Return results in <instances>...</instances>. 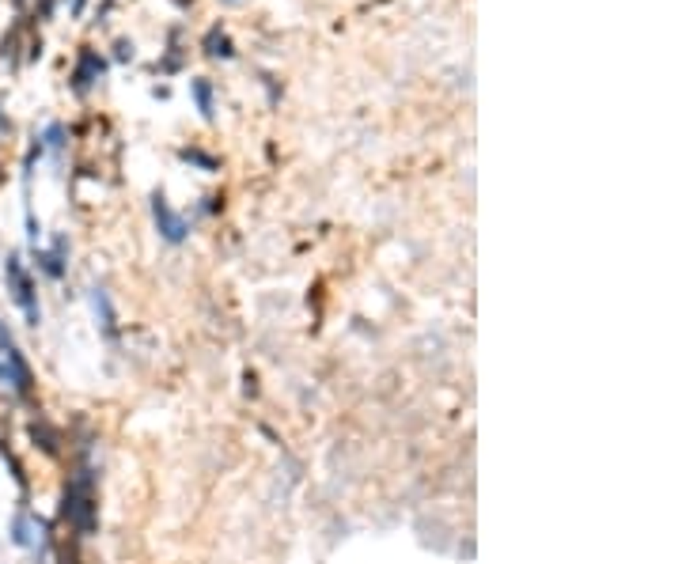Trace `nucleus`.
Masks as SVG:
<instances>
[{
	"label": "nucleus",
	"mask_w": 682,
	"mask_h": 564,
	"mask_svg": "<svg viewBox=\"0 0 682 564\" xmlns=\"http://www.w3.org/2000/svg\"><path fill=\"white\" fill-rule=\"evenodd\" d=\"M102 72H107V61H102L95 50H83V53H80L76 72H72V88H76L80 95H83V91H88L91 83H95V80L102 76Z\"/></svg>",
	"instance_id": "f03ea898"
},
{
	"label": "nucleus",
	"mask_w": 682,
	"mask_h": 564,
	"mask_svg": "<svg viewBox=\"0 0 682 564\" xmlns=\"http://www.w3.org/2000/svg\"><path fill=\"white\" fill-rule=\"evenodd\" d=\"M190 91H193V99H198L201 118H212V83L198 76V80H190Z\"/></svg>",
	"instance_id": "20e7f679"
},
{
	"label": "nucleus",
	"mask_w": 682,
	"mask_h": 564,
	"mask_svg": "<svg viewBox=\"0 0 682 564\" xmlns=\"http://www.w3.org/2000/svg\"><path fill=\"white\" fill-rule=\"evenodd\" d=\"M0 345H12V341H8V333H4V326H0Z\"/></svg>",
	"instance_id": "0eeeda50"
},
{
	"label": "nucleus",
	"mask_w": 682,
	"mask_h": 564,
	"mask_svg": "<svg viewBox=\"0 0 682 564\" xmlns=\"http://www.w3.org/2000/svg\"><path fill=\"white\" fill-rule=\"evenodd\" d=\"M4 273H8V280H12V288H15V299H20V303H23L27 318H31V322H39V307H34V299H31V280H27V273L20 269V258H8Z\"/></svg>",
	"instance_id": "7ed1b4c3"
},
{
	"label": "nucleus",
	"mask_w": 682,
	"mask_h": 564,
	"mask_svg": "<svg viewBox=\"0 0 682 564\" xmlns=\"http://www.w3.org/2000/svg\"><path fill=\"white\" fill-rule=\"evenodd\" d=\"M129 57H133V42L121 39V42H118V61H129Z\"/></svg>",
	"instance_id": "423d86ee"
},
{
	"label": "nucleus",
	"mask_w": 682,
	"mask_h": 564,
	"mask_svg": "<svg viewBox=\"0 0 682 564\" xmlns=\"http://www.w3.org/2000/svg\"><path fill=\"white\" fill-rule=\"evenodd\" d=\"M205 50H209L212 57H231V53H236V50H231V39L220 31V27H212V31H209V39H205Z\"/></svg>",
	"instance_id": "39448f33"
},
{
	"label": "nucleus",
	"mask_w": 682,
	"mask_h": 564,
	"mask_svg": "<svg viewBox=\"0 0 682 564\" xmlns=\"http://www.w3.org/2000/svg\"><path fill=\"white\" fill-rule=\"evenodd\" d=\"M152 212H156V223H160V231H163L167 242H182L186 239V220L179 212H171V205H167L163 193L152 197Z\"/></svg>",
	"instance_id": "f257e3e1"
}]
</instances>
